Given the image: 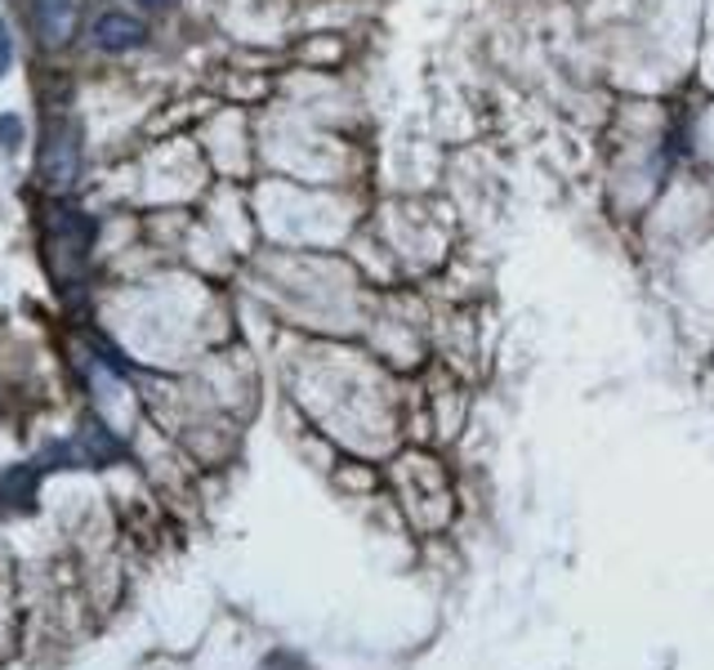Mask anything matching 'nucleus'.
Masks as SVG:
<instances>
[{
  "label": "nucleus",
  "instance_id": "nucleus-1",
  "mask_svg": "<svg viewBox=\"0 0 714 670\" xmlns=\"http://www.w3.org/2000/svg\"><path fill=\"white\" fill-rule=\"evenodd\" d=\"M81 175V130L72 116H54L41 134V180L50 189H72Z\"/></svg>",
  "mask_w": 714,
  "mask_h": 670
},
{
  "label": "nucleus",
  "instance_id": "nucleus-2",
  "mask_svg": "<svg viewBox=\"0 0 714 670\" xmlns=\"http://www.w3.org/2000/svg\"><path fill=\"white\" fill-rule=\"evenodd\" d=\"M90 41H94L99 50H108V54H130V50H139V45L147 41V28H143L134 14L108 10V14H99V19L90 23Z\"/></svg>",
  "mask_w": 714,
  "mask_h": 670
},
{
  "label": "nucleus",
  "instance_id": "nucleus-3",
  "mask_svg": "<svg viewBox=\"0 0 714 670\" xmlns=\"http://www.w3.org/2000/svg\"><path fill=\"white\" fill-rule=\"evenodd\" d=\"M37 32L45 45H68L76 37V0H37Z\"/></svg>",
  "mask_w": 714,
  "mask_h": 670
},
{
  "label": "nucleus",
  "instance_id": "nucleus-4",
  "mask_svg": "<svg viewBox=\"0 0 714 670\" xmlns=\"http://www.w3.org/2000/svg\"><path fill=\"white\" fill-rule=\"evenodd\" d=\"M23 116H14V112H0V148L6 152H19L23 148Z\"/></svg>",
  "mask_w": 714,
  "mask_h": 670
},
{
  "label": "nucleus",
  "instance_id": "nucleus-5",
  "mask_svg": "<svg viewBox=\"0 0 714 670\" xmlns=\"http://www.w3.org/2000/svg\"><path fill=\"white\" fill-rule=\"evenodd\" d=\"M10 63H14V37H10L6 19H0V77L10 72Z\"/></svg>",
  "mask_w": 714,
  "mask_h": 670
},
{
  "label": "nucleus",
  "instance_id": "nucleus-6",
  "mask_svg": "<svg viewBox=\"0 0 714 670\" xmlns=\"http://www.w3.org/2000/svg\"><path fill=\"white\" fill-rule=\"evenodd\" d=\"M147 6H170V0H147Z\"/></svg>",
  "mask_w": 714,
  "mask_h": 670
}]
</instances>
